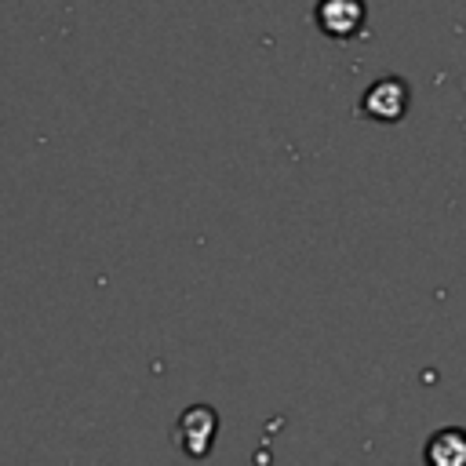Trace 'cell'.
<instances>
[{
  "label": "cell",
  "instance_id": "277c9868",
  "mask_svg": "<svg viewBox=\"0 0 466 466\" xmlns=\"http://www.w3.org/2000/svg\"><path fill=\"white\" fill-rule=\"evenodd\" d=\"M426 455L437 466H459V462H466V430H441L430 441Z\"/></svg>",
  "mask_w": 466,
  "mask_h": 466
},
{
  "label": "cell",
  "instance_id": "6da1fadb",
  "mask_svg": "<svg viewBox=\"0 0 466 466\" xmlns=\"http://www.w3.org/2000/svg\"><path fill=\"white\" fill-rule=\"evenodd\" d=\"M215 433H218V419H215V411H211L208 404H193V408L178 419V430H175L178 448L189 451V455H208Z\"/></svg>",
  "mask_w": 466,
  "mask_h": 466
},
{
  "label": "cell",
  "instance_id": "3957f363",
  "mask_svg": "<svg viewBox=\"0 0 466 466\" xmlns=\"http://www.w3.org/2000/svg\"><path fill=\"white\" fill-rule=\"evenodd\" d=\"M360 109H364L368 116H375V120H400L404 109H408V87H404V80H393V76L375 80V84L368 87Z\"/></svg>",
  "mask_w": 466,
  "mask_h": 466
},
{
  "label": "cell",
  "instance_id": "7a4b0ae2",
  "mask_svg": "<svg viewBox=\"0 0 466 466\" xmlns=\"http://www.w3.org/2000/svg\"><path fill=\"white\" fill-rule=\"evenodd\" d=\"M317 25L328 36H357L364 25V4L360 0H320L317 4Z\"/></svg>",
  "mask_w": 466,
  "mask_h": 466
}]
</instances>
